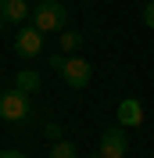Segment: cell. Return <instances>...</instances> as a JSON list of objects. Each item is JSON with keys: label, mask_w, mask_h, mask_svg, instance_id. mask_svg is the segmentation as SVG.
Instances as JSON below:
<instances>
[{"label": "cell", "mask_w": 154, "mask_h": 158, "mask_svg": "<svg viewBox=\"0 0 154 158\" xmlns=\"http://www.w3.org/2000/svg\"><path fill=\"white\" fill-rule=\"evenodd\" d=\"M32 25L43 36L47 32H65L68 29V7L61 0H39L36 7H32Z\"/></svg>", "instance_id": "6da1fadb"}, {"label": "cell", "mask_w": 154, "mask_h": 158, "mask_svg": "<svg viewBox=\"0 0 154 158\" xmlns=\"http://www.w3.org/2000/svg\"><path fill=\"white\" fill-rule=\"evenodd\" d=\"M0 115L7 118V122H25V118L32 115V101H29V94H22V90L11 86L4 97H0Z\"/></svg>", "instance_id": "7a4b0ae2"}, {"label": "cell", "mask_w": 154, "mask_h": 158, "mask_svg": "<svg viewBox=\"0 0 154 158\" xmlns=\"http://www.w3.org/2000/svg\"><path fill=\"white\" fill-rule=\"evenodd\" d=\"M61 79H65L72 90H86L90 79H93V65H90L86 58H79V54H68L65 69H61Z\"/></svg>", "instance_id": "3957f363"}, {"label": "cell", "mask_w": 154, "mask_h": 158, "mask_svg": "<svg viewBox=\"0 0 154 158\" xmlns=\"http://www.w3.org/2000/svg\"><path fill=\"white\" fill-rule=\"evenodd\" d=\"M125 151H129V137H125L122 126H111L100 133V148H97V155L104 158H125Z\"/></svg>", "instance_id": "277c9868"}, {"label": "cell", "mask_w": 154, "mask_h": 158, "mask_svg": "<svg viewBox=\"0 0 154 158\" xmlns=\"http://www.w3.org/2000/svg\"><path fill=\"white\" fill-rule=\"evenodd\" d=\"M14 50H18L25 61L39 58V50H43V32H39L36 25H22L18 36H14Z\"/></svg>", "instance_id": "5b68a950"}, {"label": "cell", "mask_w": 154, "mask_h": 158, "mask_svg": "<svg viewBox=\"0 0 154 158\" xmlns=\"http://www.w3.org/2000/svg\"><path fill=\"white\" fill-rule=\"evenodd\" d=\"M140 122H144V104L136 97H125L122 104H118V126L133 129V126H140Z\"/></svg>", "instance_id": "8992f818"}, {"label": "cell", "mask_w": 154, "mask_h": 158, "mask_svg": "<svg viewBox=\"0 0 154 158\" xmlns=\"http://www.w3.org/2000/svg\"><path fill=\"white\" fill-rule=\"evenodd\" d=\"M25 15H29L25 0H0V18L4 22H25Z\"/></svg>", "instance_id": "52a82bcc"}, {"label": "cell", "mask_w": 154, "mask_h": 158, "mask_svg": "<svg viewBox=\"0 0 154 158\" xmlns=\"http://www.w3.org/2000/svg\"><path fill=\"white\" fill-rule=\"evenodd\" d=\"M14 90H22V94H36V90H39V72L22 69L18 76H14Z\"/></svg>", "instance_id": "ba28073f"}, {"label": "cell", "mask_w": 154, "mask_h": 158, "mask_svg": "<svg viewBox=\"0 0 154 158\" xmlns=\"http://www.w3.org/2000/svg\"><path fill=\"white\" fill-rule=\"evenodd\" d=\"M50 158H79L75 148L68 144V140H54V148H50Z\"/></svg>", "instance_id": "9c48e42d"}, {"label": "cell", "mask_w": 154, "mask_h": 158, "mask_svg": "<svg viewBox=\"0 0 154 158\" xmlns=\"http://www.w3.org/2000/svg\"><path fill=\"white\" fill-rule=\"evenodd\" d=\"M61 50H65V54L79 50V32H72V29H65V32H61Z\"/></svg>", "instance_id": "30bf717a"}, {"label": "cell", "mask_w": 154, "mask_h": 158, "mask_svg": "<svg viewBox=\"0 0 154 158\" xmlns=\"http://www.w3.org/2000/svg\"><path fill=\"white\" fill-rule=\"evenodd\" d=\"M144 25H147V29H154V0L144 7Z\"/></svg>", "instance_id": "8fae6325"}, {"label": "cell", "mask_w": 154, "mask_h": 158, "mask_svg": "<svg viewBox=\"0 0 154 158\" xmlns=\"http://www.w3.org/2000/svg\"><path fill=\"white\" fill-rule=\"evenodd\" d=\"M0 158H25V155H22V151H4Z\"/></svg>", "instance_id": "7c38bea8"}, {"label": "cell", "mask_w": 154, "mask_h": 158, "mask_svg": "<svg viewBox=\"0 0 154 158\" xmlns=\"http://www.w3.org/2000/svg\"><path fill=\"white\" fill-rule=\"evenodd\" d=\"M0 32H4V18H0Z\"/></svg>", "instance_id": "4fadbf2b"}, {"label": "cell", "mask_w": 154, "mask_h": 158, "mask_svg": "<svg viewBox=\"0 0 154 158\" xmlns=\"http://www.w3.org/2000/svg\"><path fill=\"white\" fill-rule=\"evenodd\" d=\"M90 158H104V155H90Z\"/></svg>", "instance_id": "5bb4252c"}]
</instances>
